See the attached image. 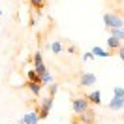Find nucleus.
Instances as JSON below:
<instances>
[{
	"label": "nucleus",
	"instance_id": "f257e3e1",
	"mask_svg": "<svg viewBox=\"0 0 124 124\" xmlns=\"http://www.w3.org/2000/svg\"><path fill=\"white\" fill-rule=\"evenodd\" d=\"M103 24L107 28H120V26H124V17L116 11H107L103 15Z\"/></svg>",
	"mask_w": 124,
	"mask_h": 124
},
{
	"label": "nucleus",
	"instance_id": "f03ea898",
	"mask_svg": "<svg viewBox=\"0 0 124 124\" xmlns=\"http://www.w3.org/2000/svg\"><path fill=\"white\" fill-rule=\"evenodd\" d=\"M53 103H54V96H43L41 100H39V109H38V116L39 120L41 118H47V115H49V111L53 109Z\"/></svg>",
	"mask_w": 124,
	"mask_h": 124
},
{
	"label": "nucleus",
	"instance_id": "7ed1b4c3",
	"mask_svg": "<svg viewBox=\"0 0 124 124\" xmlns=\"http://www.w3.org/2000/svg\"><path fill=\"white\" fill-rule=\"evenodd\" d=\"M71 109H73L75 115H81V113H85L86 109H90V101L86 100V96H77L71 101Z\"/></svg>",
	"mask_w": 124,
	"mask_h": 124
},
{
	"label": "nucleus",
	"instance_id": "20e7f679",
	"mask_svg": "<svg viewBox=\"0 0 124 124\" xmlns=\"http://www.w3.org/2000/svg\"><path fill=\"white\" fill-rule=\"evenodd\" d=\"M96 81H98V77L92 71H85V73L79 75V86L81 88H90V86L96 85Z\"/></svg>",
	"mask_w": 124,
	"mask_h": 124
},
{
	"label": "nucleus",
	"instance_id": "39448f33",
	"mask_svg": "<svg viewBox=\"0 0 124 124\" xmlns=\"http://www.w3.org/2000/svg\"><path fill=\"white\" fill-rule=\"evenodd\" d=\"M38 120H39L38 111H28L26 115H23L17 120V124H38Z\"/></svg>",
	"mask_w": 124,
	"mask_h": 124
},
{
	"label": "nucleus",
	"instance_id": "423d86ee",
	"mask_svg": "<svg viewBox=\"0 0 124 124\" xmlns=\"http://www.w3.org/2000/svg\"><path fill=\"white\" fill-rule=\"evenodd\" d=\"M79 120H81V124H94L96 122V113L92 109H86L85 113L79 115Z\"/></svg>",
	"mask_w": 124,
	"mask_h": 124
},
{
	"label": "nucleus",
	"instance_id": "0eeeda50",
	"mask_svg": "<svg viewBox=\"0 0 124 124\" xmlns=\"http://www.w3.org/2000/svg\"><path fill=\"white\" fill-rule=\"evenodd\" d=\"M111 111H122L124 109V96H113V100L109 101Z\"/></svg>",
	"mask_w": 124,
	"mask_h": 124
},
{
	"label": "nucleus",
	"instance_id": "6e6552de",
	"mask_svg": "<svg viewBox=\"0 0 124 124\" xmlns=\"http://www.w3.org/2000/svg\"><path fill=\"white\" fill-rule=\"evenodd\" d=\"M90 51H92L94 56H100V58H109V56H113V54H115L113 51H109V49H103V47H100V45L92 47Z\"/></svg>",
	"mask_w": 124,
	"mask_h": 124
},
{
	"label": "nucleus",
	"instance_id": "1a4fd4ad",
	"mask_svg": "<svg viewBox=\"0 0 124 124\" xmlns=\"http://www.w3.org/2000/svg\"><path fill=\"white\" fill-rule=\"evenodd\" d=\"M26 88L32 92V96H36L38 98L39 94H41V90H43V86H41V83H36V81H26Z\"/></svg>",
	"mask_w": 124,
	"mask_h": 124
},
{
	"label": "nucleus",
	"instance_id": "9d476101",
	"mask_svg": "<svg viewBox=\"0 0 124 124\" xmlns=\"http://www.w3.org/2000/svg\"><path fill=\"white\" fill-rule=\"evenodd\" d=\"M86 100L90 101V105H101V92L100 90H92L86 94Z\"/></svg>",
	"mask_w": 124,
	"mask_h": 124
},
{
	"label": "nucleus",
	"instance_id": "9b49d317",
	"mask_svg": "<svg viewBox=\"0 0 124 124\" xmlns=\"http://www.w3.org/2000/svg\"><path fill=\"white\" fill-rule=\"evenodd\" d=\"M120 45H122V41H120V39H116L115 36H109V38H107V49H109V51H113V53H115Z\"/></svg>",
	"mask_w": 124,
	"mask_h": 124
},
{
	"label": "nucleus",
	"instance_id": "f8f14e48",
	"mask_svg": "<svg viewBox=\"0 0 124 124\" xmlns=\"http://www.w3.org/2000/svg\"><path fill=\"white\" fill-rule=\"evenodd\" d=\"M109 36H115L116 39L124 41V26H120V28H109Z\"/></svg>",
	"mask_w": 124,
	"mask_h": 124
},
{
	"label": "nucleus",
	"instance_id": "ddd939ff",
	"mask_svg": "<svg viewBox=\"0 0 124 124\" xmlns=\"http://www.w3.org/2000/svg\"><path fill=\"white\" fill-rule=\"evenodd\" d=\"M28 4H30L36 11H41V9L45 8V0H28Z\"/></svg>",
	"mask_w": 124,
	"mask_h": 124
},
{
	"label": "nucleus",
	"instance_id": "4468645a",
	"mask_svg": "<svg viewBox=\"0 0 124 124\" xmlns=\"http://www.w3.org/2000/svg\"><path fill=\"white\" fill-rule=\"evenodd\" d=\"M51 51H53V54H60L62 53V41L60 39H54L53 43H51Z\"/></svg>",
	"mask_w": 124,
	"mask_h": 124
},
{
	"label": "nucleus",
	"instance_id": "2eb2a0df",
	"mask_svg": "<svg viewBox=\"0 0 124 124\" xmlns=\"http://www.w3.org/2000/svg\"><path fill=\"white\" fill-rule=\"evenodd\" d=\"M39 83H41V86H47V85H51L53 83V75L47 71V73H43L41 77H39Z\"/></svg>",
	"mask_w": 124,
	"mask_h": 124
},
{
	"label": "nucleus",
	"instance_id": "dca6fc26",
	"mask_svg": "<svg viewBox=\"0 0 124 124\" xmlns=\"http://www.w3.org/2000/svg\"><path fill=\"white\" fill-rule=\"evenodd\" d=\"M34 70H36V73H38L39 77H41V75H43V73H47V66L45 64H43V62H39V64H36V66H34Z\"/></svg>",
	"mask_w": 124,
	"mask_h": 124
},
{
	"label": "nucleus",
	"instance_id": "f3484780",
	"mask_svg": "<svg viewBox=\"0 0 124 124\" xmlns=\"http://www.w3.org/2000/svg\"><path fill=\"white\" fill-rule=\"evenodd\" d=\"M32 62H34V66H36V64H39V62H43V54H41V51H36V53H34Z\"/></svg>",
	"mask_w": 124,
	"mask_h": 124
},
{
	"label": "nucleus",
	"instance_id": "a211bd4d",
	"mask_svg": "<svg viewBox=\"0 0 124 124\" xmlns=\"http://www.w3.org/2000/svg\"><path fill=\"white\" fill-rule=\"evenodd\" d=\"M28 81H36V83H39V75L36 73V70H28Z\"/></svg>",
	"mask_w": 124,
	"mask_h": 124
},
{
	"label": "nucleus",
	"instance_id": "6ab92c4d",
	"mask_svg": "<svg viewBox=\"0 0 124 124\" xmlns=\"http://www.w3.org/2000/svg\"><path fill=\"white\" fill-rule=\"evenodd\" d=\"M113 96H124V86L115 85L113 86Z\"/></svg>",
	"mask_w": 124,
	"mask_h": 124
},
{
	"label": "nucleus",
	"instance_id": "aec40b11",
	"mask_svg": "<svg viewBox=\"0 0 124 124\" xmlns=\"http://www.w3.org/2000/svg\"><path fill=\"white\" fill-rule=\"evenodd\" d=\"M49 86V96H54V94L58 92V85L56 83H51V85H47Z\"/></svg>",
	"mask_w": 124,
	"mask_h": 124
},
{
	"label": "nucleus",
	"instance_id": "412c9836",
	"mask_svg": "<svg viewBox=\"0 0 124 124\" xmlns=\"http://www.w3.org/2000/svg\"><path fill=\"white\" fill-rule=\"evenodd\" d=\"M81 58H83V62H88V60H92V58H94V54H92V51H86V53L81 54Z\"/></svg>",
	"mask_w": 124,
	"mask_h": 124
},
{
	"label": "nucleus",
	"instance_id": "4be33fe9",
	"mask_svg": "<svg viewBox=\"0 0 124 124\" xmlns=\"http://www.w3.org/2000/svg\"><path fill=\"white\" fill-rule=\"evenodd\" d=\"M116 56H118V58L124 62V45H120L118 49H116Z\"/></svg>",
	"mask_w": 124,
	"mask_h": 124
},
{
	"label": "nucleus",
	"instance_id": "5701e85b",
	"mask_svg": "<svg viewBox=\"0 0 124 124\" xmlns=\"http://www.w3.org/2000/svg\"><path fill=\"white\" fill-rule=\"evenodd\" d=\"M66 51H68V54H75V53H77V47H75V45H68Z\"/></svg>",
	"mask_w": 124,
	"mask_h": 124
},
{
	"label": "nucleus",
	"instance_id": "b1692460",
	"mask_svg": "<svg viewBox=\"0 0 124 124\" xmlns=\"http://www.w3.org/2000/svg\"><path fill=\"white\" fill-rule=\"evenodd\" d=\"M2 13H4V11H2V9H0V17H2Z\"/></svg>",
	"mask_w": 124,
	"mask_h": 124
}]
</instances>
